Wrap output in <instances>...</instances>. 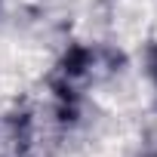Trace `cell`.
<instances>
[{
    "instance_id": "1",
    "label": "cell",
    "mask_w": 157,
    "mask_h": 157,
    "mask_svg": "<svg viewBox=\"0 0 157 157\" xmlns=\"http://www.w3.org/2000/svg\"><path fill=\"white\" fill-rule=\"evenodd\" d=\"M154 80H157V52H154Z\"/></svg>"
}]
</instances>
